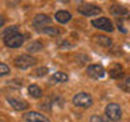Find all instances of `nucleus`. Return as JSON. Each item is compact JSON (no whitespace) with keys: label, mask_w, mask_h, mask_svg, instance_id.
<instances>
[{"label":"nucleus","mask_w":130,"mask_h":122,"mask_svg":"<svg viewBox=\"0 0 130 122\" xmlns=\"http://www.w3.org/2000/svg\"><path fill=\"white\" fill-rule=\"evenodd\" d=\"M72 103L76 106V107H83V109H87L89 106H92L93 100H92V96L87 92H79L73 96L72 99Z\"/></svg>","instance_id":"1"},{"label":"nucleus","mask_w":130,"mask_h":122,"mask_svg":"<svg viewBox=\"0 0 130 122\" xmlns=\"http://www.w3.org/2000/svg\"><path fill=\"white\" fill-rule=\"evenodd\" d=\"M106 117L111 122H118L122 118V109L118 103H108L106 106Z\"/></svg>","instance_id":"2"},{"label":"nucleus","mask_w":130,"mask_h":122,"mask_svg":"<svg viewBox=\"0 0 130 122\" xmlns=\"http://www.w3.org/2000/svg\"><path fill=\"white\" fill-rule=\"evenodd\" d=\"M14 64L19 69H28L37 64V60L30 54H20L14 60Z\"/></svg>","instance_id":"3"},{"label":"nucleus","mask_w":130,"mask_h":122,"mask_svg":"<svg viewBox=\"0 0 130 122\" xmlns=\"http://www.w3.org/2000/svg\"><path fill=\"white\" fill-rule=\"evenodd\" d=\"M77 11L84 16H95V15L102 14V8L95 6V4H92V3L81 4V6H79V8H77Z\"/></svg>","instance_id":"4"},{"label":"nucleus","mask_w":130,"mask_h":122,"mask_svg":"<svg viewBox=\"0 0 130 122\" xmlns=\"http://www.w3.org/2000/svg\"><path fill=\"white\" fill-rule=\"evenodd\" d=\"M92 26L96 27V28H99V30L107 31V33L114 31V24H112V22H111L108 18H104V16L98 18V19H93V20H92Z\"/></svg>","instance_id":"5"},{"label":"nucleus","mask_w":130,"mask_h":122,"mask_svg":"<svg viewBox=\"0 0 130 122\" xmlns=\"http://www.w3.org/2000/svg\"><path fill=\"white\" fill-rule=\"evenodd\" d=\"M3 41L7 48H20L24 42V35L20 34V33H16V34H12L7 38H4Z\"/></svg>","instance_id":"6"},{"label":"nucleus","mask_w":130,"mask_h":122,"mask_svg":"<svg viewBox=\"0 0 130 122\" xmlns=\"http://www.w3.org/2000/svg\"><path fill=\"white\" fill-rule=\"evenodd\" d=\"M87 75L92 79H102L104 75H106V71L104 68L99 64H92L87 68Z\"/></svg>","instance_id":"7"},{"label":"nucleus","mask_w":130,"mask_h":122,"mask_svg":"<svg viewBox=\"0 0 130 122\" xmlns=\"http://www.w3.org/2000/svg\"><path fill=\"white\" fill-rule=\"evenodd\" d=\"M24 121L26 122H50V119L45 114L37 111H28L24 114Z\"/></svg>","instance_id":"8"},{"label":"nucleus","mask_w":130,"mask_h":122,"mask_svg":"<svg viewBox=\"0 0 130 122\" xmlns=\"http://www.w3.org/2000/svg\"><path fill=\"white\" fill-rule=\"evenodd\" d=\"M110 12L112 16H117V18H127L129 16L127 8L125 6H121V4H112L110 8Z\"/></svg>","instance_id":"9"},{"label":"nucleus","mask_w":130,"mask_h":122,"mask_svg":"<svg viewBox=\"0 0 130 122\" xmlns=\"http://www.w3.org/2000/svg\"><path fill=\"white\" fill-rule=\"evenodd\" d=\"M50 22H52V18H50V16H47V15H45V14H38V15L34 16V19H32V24H34L37 28L45 27L46 24H49Z\"/></svg>","instance_id":"10"},{"label":"nucleus","mask_w":130,"mask_h":122,"mask_svg":"<svg viewBox=\"0 0 130 122\" xmlns=\"http://www.w3.org/2000/svg\"><path fill=\"white\" fill-rule=\"evenodd\" d=\"M8 103H10V106L12 109L15 110H19V111H22V110H26L28 107V103L26 100L23 99H19V98H8Z\"/></svg>","instance_id":"11"},{"label":"nucleus","mask_w":130,"mask_h":122,"mask_svg":"<svg viewBox=\"0 0 130 122\" xmlns=\"http://www.w3.org/2000/svg\"><path fill=\"white\" fill-rule=\"evenodd\" d=\"M54 18H56V20L58 23L65 24V23H68L69 20L72 19V15H71V12H68V11H65V10H60V11L56 12Z\"/></svg>","instance_id":"12"},{"label":"nucleus","mask_w":130,"mask_h":122,"mask_svg":"<svg viewBox=\"0 0 130 122\" xmlns=\"http://www.w3.org/2000/svg\"><path fill=\"white\" fill-rule=\"evenodd\" d=\"M27 91H28V95L31 98H34V99H39V98H42V95H43L42 89H41L37 84H30L27 88Z\"/></svg>","instance_id":"13"},{"label":"nucleus","mask_w":130,"mask_h":122,"mask_svg":"<svg viewBox=\"0 0 130 122\" xmlns=\"http://www.w3.org/2000/svg\"><path fill=\"white\" fill-rule=\"evenodd\" d=\"M93 38H95L96 42L99 43L100 46H103V48H110V46L112 45L111 38H108V37H106V35H103V34H96Z\"/></svg>","instance_id":"14"},{"label":"nucleus","mask_w":130,"mask_h":122,"mask_svg":"<svg viewBox=\"0 0 130 122\" xmlns=\"http://www.w3.org/2000/svg\"><path fill=\"white\" fill-rule=\"evenodd\" d=\"M108 75L111 76L112 79H119V77H122V75H123V68H122V65H119V64L112 65V68L108 71Z\"/></svg>","instance_id":"15"},{"label":"nucleus","mask_w":130,"mask_h":122,"mask_svg":"<svg viewBox=\"0 0 130 122\" xmlns=\"http://www.w3.org/2000/svg\"><path fill=\"white\" fill-rule=\"evenodd\" d=\"M68 79H69V76L65 72H56L52 75L50 81H54V83H67Z\"/></svg>","instance_id":"16"},{"label":"nucleus","mask_w":130,"mask_h":122,"mask_svg":"<svg viewBox=\"0 0 130 122\" xmlns=\"http://www.w3.org/2000/svg\"><path fill=\"white\" fill-rule=\"evenodd\" d=\"M27 52L28 53H37V52H41L43 49V45L39 42V41H32L27 45Z\"/></svg>","instance_id":"17"},{"label":"nucleus","mask_w":130,"mask_h":122,"mask_svg":"<svg viewBox=\"0 0 130 122\" xmlns=\"http://www.w3.org/2000/svg\"><path fill=\"white\" fill-rule=\"evenodd\" d=\"M118 87L122 88L125 92H130V75L126 76L122 81H119V83H118Z\"/></svg>","instance_id":"18"},{"label":"nucleus","mask_w":130,"mask_h":122,"mask_svg":"<svg viewBox=\"0 0 130 122\" xmlns=\"http://www.w3.org/2000/svg\"><path fill=\"white\" fill-rule=\"evenodd\" d=\"M41 31H42L43 34H47V35H52V37H58L60 33H61L57 27H43Z\"/></svg>","instance_id":"19"},{"label":"nucleus","mask_w":130,"mask_h":122,"mask_svg":"<svg viewBox=\"0 0 130 122\" xmlns=\"http://www.w3.org/2000/svg\"><path fill=\"white\" fill-rule=\"evenodd\" d=\"M16 33H18V26H10V27L4 28V31L2 33V37L4 39V38H7V37H10L12 34H16Z\"/></svg>","instance_id":"20"},{"label":"nucleus","mask_w":130,"mask_h":122,"mask_svg":"<svg viewBox=\"0 0 130 122\" xmlns=\"http://www.w3.org/2000/svg\"><path fill=\"white\" fill-rule=\"evenodd\" d=\"M10 73V67H8L7 64H4V63H0V77H3V76H6Z\"/></svg>","instance_id":"21"},{"label":"nucleus","mask_w":130,"mask_h":122,"mask_svg":"<svg viewBox=\"0 0 130 122\" xmlns=\"http://www.w3.org/2000/svg\"><path fill=\"white\" fill-rule=\"evenodd\" d=\"M89 122H107V121H106L102 115H98V114H95V115H92L91 118H89Z\"/></svg>","instance_id":"22"},{"label":"nucleus","mask_w":130,"mask_h":122,"mask_svg":"<svg viewBox=\"0 0 130 122\" xmlns=\"http://www.w3.org/2000/svg\"><path fill=\"white\" fill-rule=\"evenodd\" d=\"M50 100L49 99H45V102H42V103L39 104V107L42 109V110H50Z\"/></svg>","instance_id":"23"},{"label":"nucleus","mask_w":130,"mask_h":122,"mask_svg":"<svg viewBox=\"0 0 130 122\" xmlns=\"http://www.w3.org/2000/svg\"><path fill=\"white\" fill-rule=\"evenodd\" d=\"M47 73V68L46 67H41L37 69V72H35V75L37 76H43V75H46Z\"/></svg>","instance_id":"24"},{"label":"nucleus","mask_w":130,"mask_h":122,"mask_svg":"<svg viewBox=\"0 0 130 122\" xmlns=\"http://www.w3.org/2000/svg\"><path fill=\"white\" fill-rule=\"evenodd\" d=\"M3 26H4V18H3V15H0V28Z\"/></svg>","instance_id":"25"},{"label":"nucleus","mask_w":130,"mask_h":122,"mask_svg":"<svg viewBox=\"0 0 130 122\" xmlns=\"http://www.w3.org/2000/svg\"><path fill=\"white\" fill-rule=\"evenodd\" d=\"M0 122H3V121H0Z\"/></svg>","instance_id":"26"}]
</instances>
